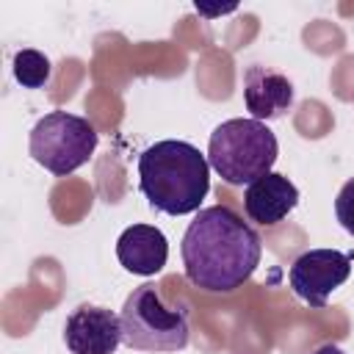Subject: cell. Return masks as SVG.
Listing matches in <instances>:
<instances>
[{
	"label": "cell",
	"mask_w": 354,
	"mask_h": 354,
	"mask_svg": "<svg viewBox=\"0 0 354 354\" xmlns=\"http://www.w3.org/2000/svg\"><path fill=\"white\" fill-rule=\"evenodd\" d=\"M116 257L124 271L138 277H152L163 271L169 260V241L152 224H133L116 241Z\"/></svg>",
	"instance_id": "10"
},
{
	"label": "cell",
	"mask_w": 354,
	"mask_h": 354,
	"mask_svg": "<svg viewBox=\"0 0 354 354\" xmlns=\"http://www.w3.org/2000/svg\"><path fill=\"white\" fill-rule=\"evenodd\" d=\"M122 343L133 351H183L188 346L185 304H166L149 282L133 288L122 304Z\"/></svg>",
	"instance_id": "4"
},
{
	"label": "cell",
	"mask_w": 354,
	"mask_h": 354,
	"mask_svg": "<svg viewBox=\"0 0 354 354\" xmlns=\"http://www.w3.org/2000/svg\"><path fill=\"white\" fill-rule=\"evenodd\" d=\"M335 216H337V224L354 235V177L343 183V188L337 191L335 196Z\"/></svg>",
	"instance_id": "12"
},
{
	"label": "cell",
	"mask_w": 354,
	"mask_h": 354,
	"mask_svg": "<svg viewBox=\"0 0 354 354\" xmlns=\"http://www.w3.org/2000/svg\"><path fill=\"white\" fill-rule=\"evenodd\" d=\"M293 83L288 80V75L263 66V64H252L243 72V105L252 113V119H279L290 111L293 105Z\"/></svg>",
	"instance_id": "8"
},
{
	"label": "cell",
	"mask_w": 354,
	"mask_h": 354,
	"mask_svg": "<svg viewBox=\"0 0 354 354\" xmlns=\"http://www.w3.org/2000/svg\"><path fill=\"white\" fill-rule=\"evenodd\" d=\"M183 268L194 288L207 293H230L241 288L257 268L263 243L252 224L232 207H202L183 235Z\"/></svg>",
	"instance_id": "1"
},
{
	"label": "cell",
	"mask_w": 354,
	"mask_h": 354,
	"mask_svg": "<svg viewBox=\"0 0 354 354\" xmlns=\"http://www.w3.org/2000/svg\"><path fill=\"white\" fill-rule=\"evenodd\" d=\"M64 343L72 354H113L122 343V318L97 304H80L66 315Z\"/></svg>",
	"instance_id": "7"
},
{
	"label": "cell",
	"mask_w": 354,
	"mask_h": 354,
	"mask_svg": "<svg viewBox=\"0 0 354 354\" xmlns=\"http://www.w3.org/2000/svg\"><path fill=\"white\" fill-rule=\"evenodd\" d=\"M138 185L155 210L185 216L210 191V163L188 141H155L138 155Z\"/></svg>",
	"instance_id": "2"
},
{
	"label": "cell",
	"mask_w": 354,
	"mask_h": 354,
	"mask_svg": "<svg viewBox=\"0 0 354 354\" xmlns=\"http://www.w3.org/2000/svg\"><path fill=\"white\" fill-rule=\"evenodd\" d=\"M296 205H299V188L285 174H277V171L257 177L243 191V210L260 227L279 224Z\"/></svg>",
	"instance_id": "9"
},
{
	"label": "cell",
	"mask_w": 354,
	"mask_h": 354,
	"mask_svg": "<svg viewBox=\"0 0 354 354\" xmlns=\"http://www.w3.org/2000/svg\"><path fill=\"white\" fill-rule=\"evenodd\" d=\"M11 69H14V80L22 88H44L50 83V75H53L50 58L39 50H30V47L14 53Z\"/></svg>",
	"instance_id": "11"
},
{
	"label": "cell",
	"mask_w": 354,
	"mask_h": 354,
	"mask_svg": "<svg viewBox=\"0 0 354 354\" xmlns=\"http://www.w3.org/2000/svg\"><path fill=\"white\" fill-rule=\"evenodd\" d=\"M97 141L100 133L88 119L66 111H50L33 124L28 152L50 174L66 177L91 160Z\"/></svg>",
	"instance_id": "5"
},
{
	"label": "cell",
	"mask_w": 354,
	"mask_h": 354,
	"mask_svg": "<svg viewBox=\"0 0 354 354\" xmlns=\"http://www.w3.org/2000/svg\"><path fill=\"white\" fill-rule=\"evenodd\" d=\"M351 274V257L337 249H307L301 252L290 271V290L310 307H326L332 290H337Z\"/></svg>",
	"instance_id": "6"
},
{
	"label": "cell",
	"mask_w": 354,
	"mask_h": 354,
	"mask_svg": "<svg viewBox=\"0 0 354 354\" xmlns=\"http://www.w3.org/2000/svg\"><path fill=\"white\" fill-rule=\"evenodd\" d=\"M310 354H346L340 346H335V343H326V346H318L315 351H310Z\"/></svg>",
	"instance_id": "13"
},
{
	"label": "cell",
	"mask_w": 354,
	"mask_h": 354,
	"mask_svg": "<svg viewBox=\"0 0 354 354\" xmlns=\"http://www.w3.org/2000/svg\"><path fill=\"white\" fill-rule=\"evenodd\" d=\"M279 144L260 119H227L207 138V163L227 185H249L277 163Z\"/></svg>",
	"instance_id": "3"
}]
</instances>
